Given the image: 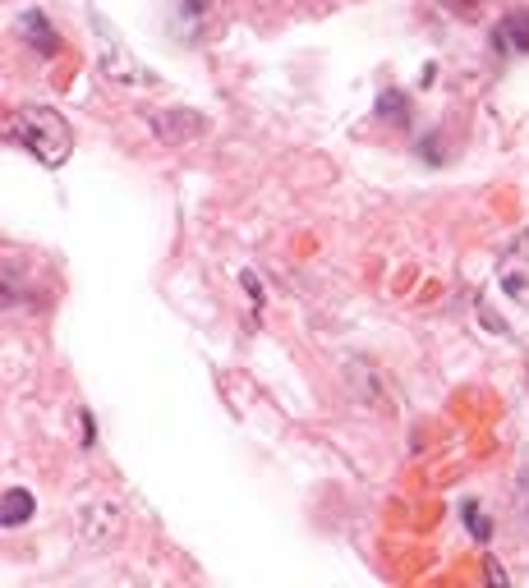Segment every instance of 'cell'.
<instances>
[{
  "mask_svg": "<svg viewBox=\"0 0 529 588\" xmlns=\"http://www.w3.org/2000/svg\"><path fill=\"white\" fill-rule=\"evenodd\" d=\"M378 115L382 120H405V92H396V88H387L378 97Z\"/></svg>",
  "mask_w": 529,
  "mask_h": 588,
  "instance_id": "obj_10",
  "label": "cell"
},
{
  "mask_svg": "<svg viewBox=\"0 0 529 588\" xmlns=\"http://www.w3.org/2000/svg\"><path fill=\"white\" fill-rule=\"evenodd\" d=\"M19 37H23V46H33L37 56H56L60 51V33L51 28V19H46L42 10H23L19 14Z\"/></svg>",
  "mask_w": 529,
  "mask_h": 588,
  "instance_id": "obj_5",
  "label": "cell"
},
{
  "mask_svg": "<svg viewBox=\"0 0 529 588\" xmlns=\"http://www.w3.org/2000/svg\"><path fill=\"white\" fill-rule=\"evenodd\" d=\"M92 441H97V428H92V419L83 414V446H92Z\"/></svg>",
  "mask_w": 529,
  "mask_h": 588,
  "instance_id": "obj_13",
  "label": "cell"
},
{
  "mask_svg": "<svg viewBox=\"0 0 529 588\" xmlns=\"http://www.w3.org/2000/svg\"><path fill=\"white\" fill-rule=\"evenodd\" d=\"M244 285H249V299H253V304H263V285L253 281V272H244Z\"/></svg>",
  "mask_w": 529,
  "mask_h": 588,
  "instance_id": "obj_12",
  "label": "cell"
},
{
  "mask_svg": "<svg viewBox=\"0 0 529 588\" xmlns=\"http://www.w3.org/2000/svg\"><path fill=\"white\" fill-rule=\"evenodd\" d=\"M497 285L506 290V299L529 304V230H520L497 258Z\"/></svg>",
  "mask_w": 529,
  "mask_h": 588,
  "instance_id": "obj_2",
  "label": "cell"
},
{
  "mask_svg": "<svg viewBox=\"0 0 529 588\" xmlns=\"http://www.w3.org/2000/svg\"><path fill=\"white\" fill-rule=\"evenodd\" d=\"M488 579H493V584H506V575H502V566H497V561H488Z\"/></svg>",
  "mask_w": 529,
  "mask_h": 588,
  "instance_id": "obj_15",
  "label": "cell"
},
{
  "mask_svg": "<svg viewBox=\"0 0 529 588\" xmlns=\"http://www.w3.org/2000/svg\"><path fill=\"white\" fill-rule=\"evenodd\" d=\"M207 5H212V0H184V10H189V14H203Z\"/></svg>",
  "mask_w": 529,
  "mask_h": 588,
  "instance_id": "obj_14",
  "label": "cell"
},
{
  "mask_svg": "<svg viewBox=\"0 0 529 588\" xmlns=\"http://www.w3.org/2000/svg\"><path fill=\"white\" fill-rule=\"evenodd\" d=\"M33 510H37L33 492H28V487H10V492L0 497V524H5V529H19Z\"/></svg>",
  "mask_w": 529,
  "mask_h": 588,
  "instance_id": "obj_9",
  "label": "cell"
},
{
  "mask_svg": "<svg viewBox=\"0 0 529 588\" xmlns=\"http://www.w3.org/2000/svg\"><path fill=\"white\" fill-rule=\"evenodd\" d=\"M102 69H106V79L115 83H134V88H152V74L143 65H134V60L120 51V46L111 42V51H102Z\"/></svg>",
  "mask_w": 529,
  "mask_h": 588,
  "instance_id": "obj_6",
  "label": "cell"
},
{
  "mask_svg": "<svg viewBox=\"0 0 529 588\" xmlns=\"http://www.w3.org/2000/svg\"><path fill=\"white\" fill-rule=\"evenodd\" d=\"M5 134H10V143H19L23 152H33L51 170L65 166L69 152H74V129H69V120L56 106H23V111L10 115Z\"/></svg>",
  "mask_w": 529,
  "mask_h": 588,
  "instance_id": "obj_1",
  "label": "cell"
},
{
  "mask_svg": "<svg viewBox=\"0 0 529 588\" xmlns=\"http://www.w3.org/2000/svg\"><path fill=\"white\" fill-rule=\"evenodd\" d=\"M148 125L161 147H184V143H194V138L207 134V120L198 111H152Z\"/></svg>",
  "mask_w": 529,
  "mask_h": 588,
  "instance_id": "obj_3",
  "label": "cell"
},
{
  "mask_svg": "<svg viewBox=\"0 0 529 588\" xmlns=\"http://www.w3.org/2000/svg\"><path fill=\"white\" fill-rule=\"evenodd\" d=\"M111 533H120V506H92L83 515V543H106Z\"/></svg>",
  "mask_w": 529,
  "mask_h": 588,
  "instance_id": "obj_7",
  "label": "cell"
},
{
  "mask_svg": "<svg viewBox=\"0 0 529 588\" xmlns=\"http://www.w3.org/2000/svg\"><path fill=\"white\" fill-rule=\"evenodd\" d=\"M456 5H470V0H456Z\"/></svg>",
  "mask_w": 529,
  "mask_h": 588,
  "instance_id": "obj_16",
  "label": "cell"
},
{
  "mask_svg": "<svg viewBox=\"0 0 529 588\" xmlns=\"http://www.w3.org/2000/svg\"><path fill=\"white\" fill-rule=\"evenodd\" d=\"M465 524H470L474 538H483V543H488V533H493V529H488V520H483L479 506H465Z\"/></svg>",
  "mask_w": 529,
  "mask_h": 588,
  "instance_id": "obj_11",
  "label": "cell"
},
{
  "mask_svg": "<svg viewBox=\"0 0 529 588\" xmlns=\"http://www.w3.org/2000/svg\"><path fill=\"white\" fill-rule=\"evenodd\" d=\"M345 382L355 386V400L359 405H373V409H387V391H382V382H378V368L373 363H364V359H350L345 363Z\"/></svg>",
  "mask_w": 529,
  "mask_h": 588,
  "instance_id": "obj_4",
  "label": "cell"
},
{
  "mask_svg": "<svg viewBox=\"0 0 529 588\" xmlns=\"http://www.w3.org/2000/svg\"><path fill=\"white\" fill-rule=\"evenodd\" d=\"M493 37H497V51H529V10L506 14L493 28Z\"/></svg>",
  "mask_w": 529,
  "mask_h": 588,
  "instance_id": "obj_8",
  "label": "cell"
}]
</instances>
